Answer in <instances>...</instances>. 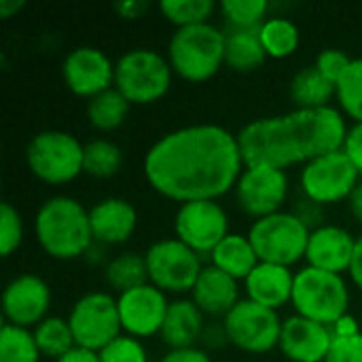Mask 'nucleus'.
I'll use <instances>...</instances> for the list:
<instances>
[{"mask_svg": "<svg viewBox=\"0 0 362 362\" xmlns=\"http://www.w3.org/2000/svg\"><path fill=\"white\" fill-rule=\"evenodd\" d=\"M172 66L168 57L153 49L125 51L115 62V89L138 106L161 100L172 87Z\"/></svg>", "mask_w": 362, "mask_h": 362, "instance_id": "nucleus-6", "label": "nucleus"}, {"mask_svg": "<svg viewBox=\"0 0 362 362\" xmlns=\"http://www.w3.org/2000/svg\"><path fill=\"white\" fill-rule=\"evenodd\" d=\"M62 76L74 95L91 100L115 87V62L98 47H76L66 55Z\"/></svg>", "mask_w": 362, "mask_h": 362, "instance_id": "nucleus-16", "label": "nucleus"}, {"mask_svg": "<svg viewBox=\"0 0 362 362\" xmlns=\"http://www.w3.org/2000/svg\"><path fill=\"white\" fill-rule=\"evenodd\" d=\"M299 182L303 197L320 206H333L352 197L361 185V174L344 151H335L305 163Z\"/></svg>", "mask_w": 362, "mask_h": 362, "instance_id": "nucleus-12", "label": "nucleus"}, {"mask_svg": "<svg viewBox=\"0 0 362 362\" xmlns=\"http://www.w3.org/2000/svg\"><path fill=\"white\" fill-rule=\"evenodd\" d=\"M291 212H293L310 231H314V229L327 225V223H325V206H320V204H316V202H312V199H308V197H301V199L295 204V208H293Z\"/></svg>", "mask_w": 362, "mask_h": 362, "instance_id": "nucleus-40", "label": "nucleus"}, {"mask_svg": "<svg viewBox=\"0 0 362 362\" xmlns=\"http://www.w3.org/2000/svg\"><path fill=\"white\" fill-rule=\"evenodd\" d=\"M25 6V0H0V17L8 19Z\"/></svg>", "mask_w": 362, "mask_h": 362, "instance_id": "nucleus-48", "label": "nucleus"}, {"mask_svg": "<svg viewBox=\"0 0 362 362\" xmlns=\"http://www.w3.org/2000/svg\"><path fill=\"white\" fill-rule=\"evenodd\" d=\"M354 248L356 238L348 229L339 225H322L310 233L305 261L310 267L341 276L350 272Z\"/></svg>", "mask_w": 362, "mask_h": 362, "instance_id": "nucleus-19", "label": "nucleus"}, {"mask_svg": "<svg viewBox=\"0 0 362 362\" xmlns=\"http://www.w3.org/2000/svg\"><path fill=\"white\" fill-rule=\"evenodd\" d=\"M325 362H362V333L348 337H333Z\"/></svg>", "mask_w": 362, "mask_h": 362, "instance_id": "nucleus-39", "label": "nucleus"}, {"mask_svg": "<svg viewBox=\"0 0 362 362\" xmlns=\"http://www.w3.org/2000/svg\"><path fill=\"white\" fill-rule=\"evenodd\" d=\"M148 2L146 0H121L115 4V11L123 17V19H140L146 11H148Z\"/></svg>", "mask_w": 362, "mask_h": 362, "instance_id": "nucleus-44", "label": "nucleus"}, {"mask_svg": "<svg viewBox=\"0 0 362 362\" xmlns=\"http://www.w3.org/2000/svg\"><path fill=\"white\" fill-rule=\"evenodd\" d=\"M310 229L293 212H276L259 218L248 229V240L263 263L293 267L305 259L310 244Z\"/></svg>", "mask_w": 362, "mask_h": 362, "instance_id": "nucleus-8", "label": "nucleus"}, {"mask_svg": "<svg viewBox=\"0 0 362 362\" xmlns=\"http://www.w3.org/2000/svg\"><path fill=\"white\" fill-rule=\"evenodd\" d=\"M161 15L178 28L210 23V17L216 11L214 0H161L159 2Z\"/></svg>", "mask_w": 362, "mask_h": 362, "instance_id": "nucleus-33", "label": "nucleus"}, {"mask_svg": "<svg viewBox=\"0 0 362 362\" xmlns=\"http://www.w3.org/2000/svg\"><path fill=\"white\" fill-rule=\"evenodd\" d=\"M148 282L165 295L191 293L204 265L202 257L193 252L178 238H163L144 252Z\"/></svg>", "mask_w": 362, "mask_h": 362, "instance_id": "nucleus-9", "label": "nucleus"}, {"mask_svg": "<svg viewBox=\"0 0 362 362\" xmlns=\"http://www.w3.org/2000/svg\"><path fill=\"white\" fill-rule=\"evenodd\" d=\"M291 100L301 110H318L331 106V100L337 93V85L329 81L316 66L301 68L291 85H288Z\"/></svg>", "mask_w": 362, "mask_h": 362, "instance_id": "nucleus-25", "label": "nucleus"}, {"mask_svg": "<svg viewBox=\"0 0 362 362\" xmlns=\"http://www.w3.org/2000/svg\"><path fill=\"white\" fill-rule=\"evenodd\" d=\"M350 278L356 284V288L362 291V235L356 238V248H354V257H352V265H350Z\"/></svg>", "mask_w": 362, "mask_h": 362, "instance_id": "nucleus-46", "label": "nucleus"}, {"mask_svg": "<svg viewBox=\"0 0 362 362\" xmlns=\"http://www.w3.org/2000/svg\"><path fill=\"white\" fill-rule=\"evenodd\" d=\"M293 286H295V274L291 272V267L263 263V261L244 280L246 299L276 312L286 303H291Z\"/></svg>", "mask_w": 362, "mask_h": 362, "instance_id": "nucleus-22", "label": "nucleus"}, {"mask_svg": "<svg viewBox=\"0 0 362 362\" xmlns=\"http://www.w3.org/2000/svg\"><path fill=\"white\" fill-rule=\"evenodd\" d=\"M341 151L346 153V157L352 161V165L362 176V123H354L352 127H348Z\"/></svg>", "mask_w": 362, "mask_h": 362, "instance_id": "nucleus-41", "label": "nucleus"}, {"mask_svg": "<svg viewBox=\"0 0 362 362\" xmlns=\"http://www.w3.org/2000/svg\"><path fill=\"white\" fill-rule=\"evenodd\" d=\"M174 231L176 238L202 259L210 257L212 250L231 233L229 216L216 199L180 204L174 216Z\"/></svg>", "mask_w": 362, "mask_h": 362, "instance_id": "nucleus-13", "label": "nucleus"}, {"mask_svg": "<svg viewBox=\"0 0 362 362\" xmlns=\"http://www.w3.org/2000/svg\"><path fill=\"white\" fill-rule=\"evenodd\" d=\"M202 344H204L206 348H221V346H227V344H229V337H227L225 325H223V322L206 325L204 335H202Z\"/></svg>", "mask_w": 362, "mask_h": 362, "instance_id": "nucleus-43", "label": "nucleus"}, {"mask_svg": "<svg viewBox=\"0 0 362 362\" xmlns=\"http://www.w3.org/2000/svg\"><path fill=\"white\" fill-rule=\"evenodd\" d=\"M356 333H361V329H358V322L348 314V316H344L335 327H333V335H337V337H348V335H356Z\"/></svg>", "mask_w": 362, "mask_h": 362, "instance_id": "nucleus-47", "label": "nucleus"}, {"mask_svg": "<svg viewBox=\"0 0 362 362\" xmlns=\"http://www.w3.org/2000/svg\"><path fill=\"white\" fill-rule=\"evenodd\" d=\"M168 62L185 81L212 78L225 64V30L214 23L178 28L168 45Z\"/></svg>", "mask_w": 362, "mask_h": 362, "instance_id": "nucleus-4", "label": "nucleus"}, {"mask_svg": "<svg viewBox=\"0 0 362 362\" xmlns=\"http://www.w3.org/2000/svg\"><path fill=\"white\" fill-rule=\"evenodd\" d=\"M85 144L70 132L45 129L36 134L25 148V163L30 172L53 187L72 182L83 174Z\"/></svg>", "mask_w": 362, "mask_h": 362, "instance_id": "nucleus-7", "label": "nucleus"}, {"mask_svg": "<svg viewBox=\"0 0 362 362\" xmlns=\"http://www.w3.org/2000/svg\"><path fill=\"white\" fill-rule=\"evenodd\" d=\"M350 64H352V57L346 53V51H341V49H325L322 53H318V57H316V68L329 78V81H333L335 85L339 83V78L346 74V70L350 68Z\"/></svg>", "mask_w": 362, "mask_h": 362, "instance_id": "nucleus-38", "label": "nucleus"}, {"mask_svg": "<svg viewBox=\"0 0 362 362\" xmlns=\"http://www.w3.org/2000/svg\"><path fill=\"white\" fill-rule=\"evenodd\" d=\"M193 303L204 312V316L225 318L242 299H240V282L216 269L214 265H204L193 291Z\"/></svg>", "mask_w": 362, "mask_h": 362, "instance_id": "nucleus-21", "label": "nucleus"}, {"mask_svg": "<svg viewBox=\"0 0 362 362\" xmlns=\"http://www.w3.org/2000/svg\"><path fill=\"white\" fill-rule=\"evenodd\" d=\"M333 337L331 327L295 314L282 322L278 348L291 362H325Z\"/></svg>", "mask_w": 362, "mask_h": 362, "instance_id": "nucleus-18", "label": "nucleus"}, {"mask_svg": "<svg viewBox=\"0 0 362 362\" xmlns=\"http://www.w3.org/2000/svg\"><path fill=\"white\" fill-rule=\"evenodd\" d=\"M51 308L49 284L34 274H21L13 278L2 293V314L8 325L32 329L38 327Z\"/></svg>", "mask_w": 362, "mask_h": 362, "instance_id": "nucleus-17", "label": "nucleus"}, {"mask_svg": "<svg viewBox=\"0 0 362 362\" xmlns=\"http://www.w3.org/2000/svg\"><path fill=\"white\" fill-rule=\"evenodd\" d=\"M282 318L276 310L263 308L250 299H242L225 318L229 344L248 354H267L280 346Z\"/></svg>", "mask_w": 362, "mask_h": 362, "instance_id": "nucleus-11", "label": "nucleus"}, {"mask_svg": "<svg viewBox=\"0 0 362 362\" xmlns=\"http://www.w3.org/2000/svg\"><path fill=\"white\" fill-rule=\"evenodd\" d=\"M246 163L238 136L202 123L161 136L144 155V178L172 202L216 199L235 189Z\"/></svg>", "mask_w": 362, "mask_h": 362, "instance_id": "nucleus-1", "label": "nucleus"}, {"mask_svg": "<svg viewBox=\"0 0 362 362\" xmlns=\"http://www.w3.org/2000/svg\"><path fill=\"white\" fill-rule=\"evenodd\" d=\"M34 235L51 259H81L93 246L89 210L74 197L53 195L45 199L36 212Z\"/></svg>", "mask_w": 362, "mask_h": 362, "instance_id": "nucleus-3", "label": "nucleus"}, {"mask_svg": "<svg viewBox=\"0 0 362 362\" xmlns=\"http://www.w3.org/2000/svg\"><path fill=\"white\" fill-rule=\"evenodd\" d=\"M288 187L291 182L284 170L250 165L244 168L235 185V199L246 216L259 221L282 212V206L288 197Z\"/></svg>", "mask_w": 362, "mask_h": 362, "instance_id": "nucleus-14", "label": "nucleus"}, {"mask_svg": "<svg viewBox=\"0 0 362 362\" xmlns=\"http://www.w3.org/2000/svg\"><path fill=\"white\" fill-rule=\"evenodd\" d=\"M42 354L34 333L23 327L4 322L0 329V362H40Z\"/></svg>", "mask_w": 362, "mask_h": 362, "instance_id": "nucleus-32", "label": "nucleus"}, {"mask_svg": "<svg viewBox=\"0 0 362 362\" xmlns=\"http://www.w3.org/2000/svg\"><path fill=\"white\" fill-rule=\"evenodd\" d=\"M227 28H261V23L267 19V13L272 4L267 0H223L218 4Z\"/></svg>", "mask_w": 362, "mask_h": 362, "instance_id": "nucleus-35", "label": "nucleus"}, {"mask_svg": "<svg viewBox=\"0 0 362 362\" xmlns=\"http://www.w3.org/2000/svg\"><path fill=\"white\" fill-rule=\"evenodd\" d=\"M68 325L78 348L93 352L104 350L110 341L123 335L117 297L104 291L83 295L68 314Z\"/></svg>", "mask_w": 362, "mask_h": 362, "instance_id": "nucleus-10", "label": "nucleus"}, {"mask_svg": "<svg viewBox=\"0 0 362 362\" xmlns=\"http://www.w3.org/2000/svg\"><path fill=\"white\" fill-rule=\"evenodd\" d=\"M55 362H100V354L87 348H72L70 352H66L62 358H57Z\"/></svg>", "mask_w": 362, "mask_h": 362, "instance_id": "nucleus-45", "label": "nucleus"}, {"mask_svg": "<svg viewBox=\"0 0 362 362\" xmlns=\"http://www.w3.org/2000/svg\"><path fill=\"white\" fill-rule=\"evenodd\" d=\"M89 225L95 244L119 246L134 235L138 227V212L127 199L106 197L89 208Z\"/></svg>", "mask_w": 362, "mask_h": 362, "instance_id": "nucleus-20", "label": "nucleus"}, {"mask_svg": "<svg viewBox=\"0 0 362 362\" xmlns=\"http://www.w3.org/2000/svg\"><path fill=\"white\" fill-rule=\"evenodd\" d=\"M129 106L132 104L112 87L87 102V117L93 129L108 134V132L119 129L125 123Z\"/></svg>", "mask_w": 362, "mask_h": 362, "instance_id": "nucleus-28", "label": "nucleus"}, {"mask_svg": "<svg viewBox=\"0 0 362 362\" xmlns=\"http://www.w3.org/2000/svg\"><path fill=\"white\" fill-rule=\"evenodd\" d=\"M335 100L344 117L354 119V123H362V57L352 59L350 68L339 78Z\"/></svg>", "mask_w": 362, "mask_h": 362, "instance_id": "nucleus-34", "label": "nucleus"}, {"mask_svg": "<svg viewBox=\"0 0 362 362\" xmlns=\"http://www.w3.org/2000/svg\"><path fill=\"white\" fill-rule=\"evenodd\" d=\"M104 280L119 295L138 288L142 284H148V269H146L144 255L123 252L110 259L104 267Z\"/></svg>", "mask_w": 362, "mask_h": 362, "instance_id": "nucleus-27", "label": "nucleus"}, {"mask_svg": "<svg viewBox=\"0 0 362 362\" xmlns=\"http://www.w3.org/2000/svg\"><path fill=\"white\" fill-rule=\"evenodd\" d=\"M348 204H350V210H352L354 218L362 225V182L356 187V191L352 193V197L348 199Z\"/></svg>", "mask_w": 362, "mask_h": 362, "instance_id": "nucleus-49", "label": "nucleus"}, {"mask_svg": "<svg viewBox=\"0 0 362 362\" xmlns=\"http://www.w3.org/2000/svg\"><path fill=\"white\" fill-rule=\"evenodd\" d=\"M267 59L259 28H227L225 30V64L238 72H250Z\"/></svg>", "mask_w": 362, "mask_h": 362, "instance_id": "nucleus-26", "label": "nucleus"}, {"mask_svg": "<svg viewBox=\"0 0 362 362\" xmlns=\"http://www.w3.org/2000/svg\"><path fill=\"white\" fill-rule=\"evenodd\" d=\"M34 339L36 346L40 350L42 356L47 358H62L66 352H70L72 348H76L74 335L70 331L68 318H59V316H47L38 327H34Z\"/></svg>", "mask_w": 362, "mask_h": 362, "instance_id": "nucleus-30", "label": "nucleus"}, {"mask_svg": "<svg viewBox=\"0 0 362 362\" xmlns=\"http://www.w3.org/2000/svg\"><path fill=\"white\" fill-rule=\"evenodd\" d=\"M98 354H100V362H148L144 344L125 333L119 335L115 341H110Z\"/></svg>", "mask_w": 362, "mask_h": 362, "instance_id": "nucleus-37", "label": "nucleus"}, {"mask_svg": "<svg viewBox=\"0 0 362 362\" xmlns=\"http://www.w3.org/2000/svg\"><path fill=\"white\" fill-rule=\"evenodd\" d=\"M259 263L261 261L248 235H242V233H229L210 255V265L225 272L238 282H244Z\"/></svg>", "mask_w": 362, "mask_h": 362, "instance_id": "nucleus-24", "label": "nucleus"}, {"mask_svg": "<svg viewBox=\"0 0 362 362\" xmlns=\"http://www.w3.org/2000/svg\"><path fill=\"white\" fill-rule=\"evenodd\" d=\"M297 316L310 318L314 322L335 327L344 316H348L350 308V288L344 276L322 272L305 265L295 274L293 299Z\"/></svg>", "mask_w": 362, "mask_h": 362, "instance_id": "nucleus-5", "label": "nucleus"}, {"mask_svg": "<svg viewBox=\"0 0 362 362\" xmlns=\"http://www.w3.org/2000/svg\"><path fill=\"white\" fill-rule=\"evenodd\" d=\"M267 57L284 59L299 47V28L288 17H267L259 28Z\"/></svg>", "mask_w": 362, "mask_h": 362, "instance_id": "nucleus-29", "label": "nucleus"}, {"mask_svg": "<svg viewBox=\"0 0 362 362\" xmlns=\"http://www.w3.org/2000/svg\"><path fill=\"white\" fill-rule=\"evenodd\" d=\"M23 242V221L15 206L2 204L0 208V252L11 257Z\"/></svg>", "mask_w": 362, "mask_h": 362, "instance_id": "nucleus-36", "label": "nucleus"}, {"mask_svg": "<svg viewBox=\"0 0 362 362\" xmlns=\"http://www.w3.org/2000/svg\"><path fill=\"white\" fill-rule=\"evenodd\" d=\"M346 134L348 123L339 108H295L244 125L238 142L246 168L267 165L286 172L291 165H305L322 155L341 151Z\"/></svg>", "mask_w": 362, "mask_h": 362, "instance_id": "nucleus-2", "label": "nucleus"}, {"mask_svg": "<svg viewBox=\"0 0 362 362\" xmlns=\"http://www.w3.org/2000/svg\"><path fill=\"white\" fill-rule=\"evenodd\" d=\"M123 165V151L108 138H95L85 144L83 172L93 178H110Z\"/></svg>", "mask_w": 362, "mask_h": 362, "instance_id": "nucleus-31", "label": "nucleus"}, {"mask_svg": "<svg viewBox=\"0 0 362 362\" xmlns=\"http://www.w3.org/2000/svg\"><path fill=\"white\" fill-rule=\"evenodd\" d=\"M204 329V312L193 303V299H176L170 303L159 337L170 350L195 348L202 341Z\"/></svg>", "mask_w": 362, "mask_h": 362, "instance_id": "nucleus-23", "label": "nucleus"}, {"mask_svg": "<svg viewBox=\"0 0 362 362\" xmlns=\"http://www.w3.org/2000/svg\"><path fill=\"white\" fill-rule=\"evenodd\" d=\"M117 305L125 335L136 339L159 335L170 310L168 295L151 282L117 295Z\"/></svg>", "mask_w": 362, "mask_h": 362, "instance_id": "nucleus-15", "label": "nucleus"}, {"mask_svg": "<svg viewBox=\"0 0 362 362\" xmlns=\"http://www.w3.org/2000/svg\"><path fill=\"white\" fill-rule=\"evenodd\" d=\"M159 362H212L206 350L202 348H180V350H168V354Z\"/></svg>", "mask_w": 362, "mask_h": 362, "instance_id": "nucleus-42", "label": "nucleus"}]
</instances>
